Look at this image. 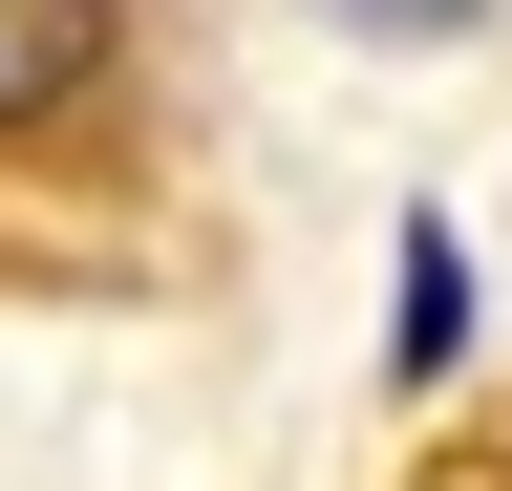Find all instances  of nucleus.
<instances>
[{
    "label": "nucleus",
    "instance_id": "7ed1b4c3",
    "mask_svg": "<svg viewBox=\"0 0 512 491\" xmlns=\"http://www.w3.org/2000/svg\"><path fill=\"white\" fill-rule=\"evenodd\" d=\"M320 22H342V43H491L512 0H320Z\"/></svg>",
    "mask_w": 512,
    "mask_h": 491
},
{
    "label": "nucleus",
    "instance_id": "f03ea898",
    "mask_svg": "<svg viewBox=\"0 0 512 491\" xmlns=\"http://www.w3.org/2000/svg\"><path fill=\"white\" fill-rule=\"evenodd\" d=\"M384 363H406V385L470 363V257H448V214H406V257H384Z\"/></svg>",
    "mask_w": 512,
    "mask_h": 491
},
{
    "label": "nucleus",
    "instance_id": "f257e3e1",
    "mask_svg": "<svg viewBox=\"0 0 512 491\" xmlns=\"http://www.w3.org/2000/svg\"><path fill=\"white\" fill-rule=\"evenodd\" d=\"M192 235L171 0H0V299H128Z\"/></svg>",
    "mask_w": 512,
    "mask_h": 491
}]
</instances>
